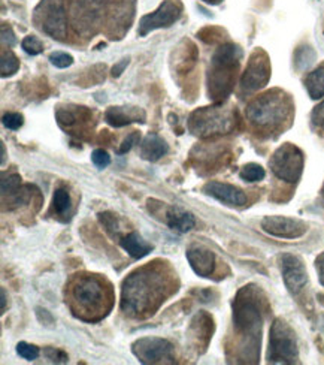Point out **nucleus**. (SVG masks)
I'll list each match as a JSON object with an SVG mask.
<instances>
[{
  "instance_id": "obj_4",
  "label": "nucleus",
  "mask_w": 324,
  "mask_h": 365,
  "mask_svg": "<svg viewBox=\"0 0 324 365\" xmlns=\"http://www.w3.org/2000/svg\"><path fill=\"white\" fill-rule=\"evenodd\" d=\"M293 111V103L288 95L281 90H271L257 96L246 106V118L261 130H276L284 126Z\"/></svg>"
},
{
  "instance_id": "obj_15",
  "label": "nucleus",
  "mask_w": 324,
  "mask_h": 365,
  "mask_svg": "<svg viewBox=\"0 0 324 365\" xmlns=\"http://www.w3.org/2000/svg\"><path fill=\"white\" fill-rule=\"evenodd\" d=\"M280 268L283 280L288 292L293 297H298L308 284V272L301 257L284 253L280 256Z\"/></svg>"
},
{
  "instance_id": "obj_20",
  "label": "nucleus",
  "mask_w": 324,
  "mask_h": 365,
  "mask_svg": "<svg viewBox=\"0 0 324 365\" xmlns=\"http://www.w3.org/2000/svg\"><path fill=\"white\" fill-rule=\"evenodd\" d=\"M120 246L136 261L148 256L154 249L151 242H148L139 232H130L126 237H122L120 240Z\"/></svg>"
},
{
  "instance_id": "obj_14",
  "label": "nucleus",
  "mask_w": 324,
  "mask_h": 365,
  "mask_svg": "<svg viewBox=\"0 0 324 365\" xmlns=\"http://www.w3.org/2000/svg\"><path fill=\"white\" fill-rule=\"evenodd\" d=\"M260 226L266 234L284 240H296L308 232V225L303 220L286 216H266L261 219Z\"/></svg>"
},
{
  "instance_id": "obj_5",
  "label": "nucleus",
  "mask_w": 324,
  "mask_h": 365,
  "mask_svg": "<svg viewBox=\"0 0 324 365\" xmlns=\"http://www.w3.org/2000/svg\"><path fill=\"white\" fill-rule=\"evenodd\" d=\"M235 111L217 103L214 106H204L192 113L189 118V130L199 138H211V136L224 135L236 128Z\"/></svg>"
},
{
  "instance_id": "obj_27",
  "label": "nucleus",
  "mask_w": 324,
  "mask_h": 365,
  "mask_svg": "<svg viewBox=\"0 0 324 365\" xmlns=\"http://www.w3.org/2000/svg\"><path fill=\"white\" fill-rule=\"evenodd\" d=\"M0 187H2V197L8 195L12 196L14 193H17L21 187V177L19 174H9L8 177L4 175L2 181H0Z\"/></svg>"
},
{
  "instance_id": "obj_12",
  "label": "nucleus",
  "mask_w": 324,
  "mask_h": 365,
  "mask_svg": "<svg viewBox=\"0 0 324 365\" xmlns=\"http://www.w3.org/2000/svg\"><path fill=\"white\" fill-rule=\"evenodd\" d=\"M105 14V0H72L70 17L81 34H95Z\"/></svg>"
},
{
  "instance_id": "obj_8",
  "label": "nucleus",
  "mask_w": 324,
  "mask_h": 365,
  "mask_svg": "<svg viewBox=\"0 0 324 365\" xmlns=\"http://www.w3.org/2000/svg\"><path fill=\"white\" fill-rule=\"evenodd\" d=\"M303 153L301 148L290 143L283 144L275 150L269 160V166L276 178L286 182H298L303 173Z\"/></svg>"
},
{
  "instance_id": "obj_29",
  "label": "nucleus",
  "mask_w": 324,
  "mask_h": 365,
  "mask_svg": "<svg viewBox=\"0 0 324 365\" xmlns=\"http://www.w3.org/2000/svg\"><path fill=\"white\" fill-rule=\"evenodd\" d=\"M99 220L103 225L106 232L110 234L111 237H118L120 235V227H118L117 217L114 215H111V212H100Z\"/></svg>"
},
{
  "instance_id": "obj_37",
  "label": "nucleus",
  "mask_w": 324,
  "mask_h": 365,
  "mask_svg": "<svg viewBox=\"0 0 324 365\" xmlns=\"http://www.w3.org/2000/svg\"><path fill=\"white\" fill-rule=\"evenodd\" d=\"M15 43H17V38H15L14 30L9 26L4 24L2 26V45L4 47H6L8 45V48H9V47H14Z\"/></svg>"
},
{
  "instance_id": "obj_38",
  "label": "nucleus",
  "mask_w": 324,
  "mask_h": 365,
  "mask_svg": "<svg viewBox=\"0 0 324 365\" xmlns=\"http://www.w3.org/2000/svg\"><path fill=\"white\" fill-rule=\"evenodd\" d=\"M311 118H313L314 125L324 128V101L315 106L313 114H311Z\"/></svg>"
},
{
  "instance_id": "obj_1",
  "label": "nucleus",
  "mask_w": 324,
  "mask_h": 365,
  "mask_svg": "<svg viewBox=\"0 0 324 365\" xmlns=\"http://www.w3.org/2000/svg\"><path fill=\"white\" fill-rule=\"evenodd\" d=\"M256 286H244L234 301V329L239 344V362H258L263 312Z\"/></svg>"
},
{
  "instance_id": "obj_11",
  "label": "nucleus",
  "mask_w": 324,
  "mask_h": 365,
  "mask_svg": "<svg viewBox=\"0 0 324 365\" xmlns=\"http://www.w3.org/2000/svg\"><path fill=\"white\" fill-rule=\"evenodd\" d=\"M271 80V62L263 50H256L241 77L242 95H251L263 88Z\"/></svg>"
},
{
  "instance_id": "obj_22",
  "label": "nucleus",
  "mask_w": 324,
  "mask_h": 365,
  "mask_svg": "<svg viewBox=\"0 0 324 365\" xmlns=\"http://www.w3.org/2000/svg\"><path fill=\"white\" fill-rule=\"evenodd\" d=\"M305 87L311 99L324 98V68H317L306 75Z\"/></svg>"
},
{
  "instance_id": "obj_34",
  "label": "nucleus",
  "mask_w": 324,
  "mask_h": 365,
  "mask_svg": "<svg viewBox=\"0 0 324 365\" xmlns=\"http://www.w3.org/2000/svg\"><path fill=\"white\" fill-rule=\"evenodd\" d=\"M91 162L95 163L99 170H105L106 166H110V163H111V156L108 155L105 150L98 148L91 153Z\"/></svg>"
},
{
  "instance_id": "obj_10",
  "label": "nucleus",
  "mask_w": 324,
  "mask_h": 365,
  "mask_svg": "<svg viewBox=\"0 0 324 365\" xmlns=\"http://www.w3.org/2000/svg\"><path fill=\"white\" fill-rule=\"evenodd\" d=\"M174 344L160 337H142L132 344V354L141 364H174L175 355Z\"/></svg>"
},
{
  "instance_id": "obj_41",
  "label": "nucleus",
  "mask_w": 324,
  "mask_h": 365,
  "mask_svg": "<svg viewBox=\"0 0 324 365\" xmlns=\"http://www.w3.org/2000/svg\"><path fill=\"white\" fill-rule=\"evenodd\" d=\"M0 294H2V307H0V309H2V313H5V310H6V291L4 287H2V291H0Z\"/></svg>"
},
{
  "instance_id": "obj_17",
  "label": "nucleus",
  "mask_w": 324,
  "mask_h": 365,
  "mask_svg": "<svg viewBox=\"0 0 324 365\" xmlns=\"http://www.w3.org/2000/svg\"><path fill=\"white\" fill-rule=\"evenodd\" d=\"M192 269L200 277H211L215 271V255L205 246L192 245L185 250Z\"/></svg>"
},
{
  "instance_id": "obj_9",
  "label": "nucleus",
  "mask_w": 324,
  "mask_h": 365,
  "mask_svg": "<svg viewBox=\"0 0 324 365\" xmlns=\"http://www.w3.org/2000/svg\"><path fill=\"white\" fill-rule=\"evenodd\" d=\"M70 295L76 310H81L83 313H98L105 307V287L95 276L76 279Z\"/></svg>"
},
{
  "instance_id": "obj_28",
  "label": "nucleus",
  "mask_w": 324,
  "mask_h": 365,
  "mask_svg": "<svg viewBox=\"0 0 324 365\" xmlns=\"http://www.w3.org/2000/svg\"><path fill=\"white\" fill-rule=\"evenodd\" d=\"M21 48L28 54V56H38L43 51V43L38 36H26L21 41Z\"/></svg>"
},
{
  "instance_id": "obj_30",
  "label": "nucleus",
  "mask_w": 324,
  "mask_h": 365,
  "mask_svg": "<svg viewBox=\"0 0 324 365\" xmlns=\"http://www.w3.org/2000/svg\"><path fill=\"white\" fill-rule=\"evenodd\" d=\"M17 354L26 359V361H35L39 358L41 355V351L39 347H36L35 344H30V343H26V341H20L17 344Z\"/></svg>"
},
{
  "instance_id": "obj_16",
  "label": "nucleus",
  "mask_w": 324,
  "mask_h": 365,
  "mask_svg": "<svg viewBox=\"0 0 324 365\" xmlns=\"http://www.w3.org/2000/svg\"><path fill=\"white\" fill-rule=\"evenodd\" d=\"M202 192L226 205L242 207L246 204V195L239 187L234 185H227V182L208 181Z\"/></svg>"
},
{
  "instance_id": "obj_13",
  "label": "nucleus",
  "mask_w": 324,
  "mask_h": 365,
  "mask_svg": "<svg viewBox=\"0 0 324 365\" xmlns=\"http://www.w3.org/2000/svg\"><path fill=\"white\" fill-rule=\"evenodd\" d=\"M181 14L182 8L178 2H174V0H164L156 11L144 15V17L139 20L137 35L147 36L148 34L154 32V30L171 27L179 20Z\"/></svg>"
},
{
  "instance_id": "obj_6",
  "label": "nucleus",
  "mask_w": 324,
  "mask_h": 365,
  "mask_svg": "<svg viewBox=\"0 0 324 365\" xmlns=\"http://www.w3.org/2000/svg\"><path fill=\"white\" fill-rule=\"evenodd\" d=\"M266 358L269 364H299L296 334L286 321H283V319H275L271 327Z\"/></svg>"
},
{
  "instance_id": "obj_43",
  "label": "nucleus",
  "mask_w": 324,
  "mask_h": 365,
  "mask_svg": "<svg viewBox=\"0 0 324 365\" xmlns=\"http://www.w3.org/2000/svg\"><path fill=\"white\" fill-rule=\"evenodd\" d=\"M0 150H2V165H5V144L2 143V145H0Z\"/></svg>"
},
{
  "instance_id": "obj_23",
  "label": "nucleus",
  "mask_w": 324,
  "mask_h": 365,
  "mask_svg": "<svg viewBox=\"0 0 324 365\" xmlns=\"http://www.w3.org/2000/svg\"><path fill=\"white\" fill-rule=\"evenodd\" d=\"M53 210L58 217H68L70 215L72 197L66 189H56L53 195Z\"/></svg>"
},
{
  "instance_id": "obj_35",
  "label": "nucleus",
  "mask_w": 324,
  "mask_h": 365,
  "mask_svg": "<svg viewBox=\"0 0 324 365\" xmlns=\"http://www.w3.org/2000/svg\"><path fill=\"white\" fill-rule=\"evenodd\" d=\"M139 140H141V135H139V132H132L127 138L121 143L120 148L117 150L118 155H126L129 153V151L139 143Z\"/></svg>"
},
{
  "instance_id": "obj_33",
  "label": "nucleus",
  "mask_w": 324,
  "mask_h": 365,
  "mask_svg": "<svg viewBox=\"0 0 324 365\" xmlns=\"http://www.w3.org/2000/svg\"><path fill=\"white\" fill-rule=\"evenodd\" d=\"M2 123L9 130H19L24 123V118L19 113H6L2 117Z\"/></svg>"
},
{
  "instance_id": "obj_25",
  "label": "nucleus",
  "mask_w": 324,
  "mask_h": 365,
  "mask_svg": "<svg viewBox=\"0 0 324 365\" xmlns=\"http://www.w3.org/2000/svg\"><path fill=\"white\" fill-rule=\"evenodd\" d=\"M315 62V53L311 47H301L295 54V65L299 71H305Z\"/></svg>"
},
{
  "instance_id": "obj_2",
  "label": "nucleus",
  "mask_w": 324,
  "mask_h": 365,
  "mask_svg": "<svg viewBox=\"0 0 324 365\" xmlns=\"http://www.w3.org/2000/svg\"><path fill=\"white\" fill-rule=\"evenodd\" d=\"M166 280L156 268L145 267L132 272L122 283L121 312L129 316L150 314L164 301Z\"/></svg>"
},
{
  "instance_id": "obj_24",
  "label": "nucleus",
  "mask_w": 324,
  "mask_h": 365,
  "mask_svg": "<svg viewBox=\"0 0 324 365\" xmlns=\"http://www.w3.org/2000/svg\"><path fill=\"white\" fill-rule=\"evenodd\" d=\"M20 69V60L11 50L4 48L2 50V58H0V72H2V77H11V75L17 73Z\"/></svg>"
},
{
  "instance_id": "obj_32",
  "label": "nucleus",
  "mask_w": 324,
  "mask_h": 365,
  "mask_svg": "<svg viewBox=\"0 0 324 365\" xmlns=\"http://www.w3.org/2000/svg\"><path fill=\"white\" fill-rule=\"evenodd\" d=\"M50 62L56 68L66 69L73 63V57L68 53H63V51H56V53L50 54Z\"/></svg>"
},
{
  "instance_id": "obj_36",
  "label": "nucleus",
  "mask_w": 324,
  "mask_h": 365,
  "mask_svg": "<svg viewBox=\"0 0 324 365\" xmlns=\"http://www.w3.org/2000/svg\"><path fill=\"white\" fill-rule=\"evenodd\" d=\"M36 316H38V321L42 324V325H45L46 328H53L54 327V317H53V314L48 312V310H45V309H42V307H36Z\"/></svg>"
},
{
  "instance_id": "obj_7",
  "label": "nucleus",
  "mask_w": 324,
  "mask_h": 365,
  "mask_svg": "<svg viewBox=\"0 0 324 365\" xmlns=\"http://www.w3.org/2000/svg\"><path fill=\"white\" fill-rule=\"evenodd\" d=\"M35 23L48 36L63 41L68 35L65 0H42L35 9Z\"/></svg>"
},
{
  "instance_id": "obj_26",
  "label": "nucleus",
  "mask_w": 324,
  "mask_h": 365,
  "mask_svg": "<svg viewBox=\"0 0 324 365\" xmlns=\"http://www.w3.org/2000/svg\"><path fill=\"white\" fill-rule=\"evenodd\" d=\"M266 173L265 170L261 168L260 165L257 163H249L245 165L244 168L239 171V177L244 180V181H249V182H256V181H261L265 178Z\"/></svg>"
},
{
  "instance_id": "obj_18",
  "label": "nucleus",
  "mask_w": 324,
  "mask_h": 365,
  "mask_svg": "<svg viewBox=\"0 0 324 365\" xmlns=\"http://www.w3.org/2000/svg\"><path fill=\"white\" fill-rule=\"evenodd\" d=\"M145 113L135 106H111L105 113L106 123L113 128H125L132 123H145Z\"/></svg>"
},
{
  "instance_id": "obj_40",
  "label": "nucleus",
  "mask_w": 324,
  "mask_h": 365,
  "mask_svg": "<svg viewBox=\"0 0 324 365\" xmlns=\"http://www.w3.org/2000/svg\"><path fill=\"white\" fill-rule=\"evenodd\" d=\"M127 65H129V58H122L121 62H118L114 68H113V77H115V78H118L120 75L125 72V69L127 68Z\"/></svg>"
},
{
  "instance_id": "obj_19",
  "label": "nucleus",
  "mask_w": 324,
  "mask_h": 365,
  "mask_svg": "<svg viewBox=\"0 0 324 365\" xmlns=\"http://www.w3.org/2000/svg\"><path fill=\"white\" fill-rule=\"evenodd\" d=\"M169 151L167 143L157 133H148L139 147L141 158L148 162H157L164 158Z\"/></svg>"
},
{
  "instance_id": "obj_31",
  "label": "nucleus",
  "mask_w": 324,
  "mask_h": 365,
  "mask_svg": "<svg viewBox=\"0 0 324 365\" xmlns=\"http://www.w3.org/2000/svg\"><path fill=\"white\" fill-rule=\"evenodd\" d=\"M43 355H45L46 359H48L53 364H66L69 361V356L65 351H61V349L51 347V346L43 349Z\"/></svg>"
},
{
  "instance_id": "obj_3",
  "label": "nucleus",
  "mask_w": 324,
  "mask_h": 365,
  "mask_svg": "<svg viewBox=\"0 0 324 365\" xmlns=\"http://www.w3.org/2000/svg\"><path fill=\"white\" fill-rule=\"evenodd\" d=\"M242 56L235 43H223L214 51L208 69V95L214 102L221 103L231 93Z\"/></svg>"
},
{
  "instance_id": "obj_21",
  "label": "nucleus",
  "mask_w": 324,
  "mask_h": 365,
  "mask_svg": "<svg viewBox=\"0 0 324 365\" xmlns=\"http://www.w3.org/2000/svg\"><path fill=\"white\" fill-rule=\"evenodd\" d=\"M166 223L171 230L177 232H190L196 226V219L190 211H185L178 207H171L166 212Z\"/></svg>"
},
{
  "instance_id": "obj_39",
  "label": "nucleus",
  "mask_w": 324,
  "mask_h": 365,
  "mask_svg": "<svg viewBox=\"0 0 324 365\" xmlns=\"http://www.w3.org/2000/svg\"><path fill=\"white\" fill-rule=\"evenodd\" d=\"M315 267H317V272H318V279L320 283L324 286V252L317 257L315 261Z\"/></svg>"
},
{
  "instance_id": "obj_42",
  "label": "nucleus",
  "mask_w": 324,
  "mask_h": 365,
  "mask_svg": "<svg viewBox=\"0 0 324 365\" xmlns=\"http://www.w3.org/2000/svg\"><path fill=\"white\" fill-rule=\"evenodd\" d=\"M204 2L208 5H219L223 2V0H204Z\"/></svg>"
}]
</instances>
